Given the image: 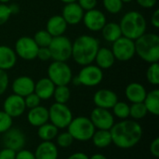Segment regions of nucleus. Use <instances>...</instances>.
<instances>
[{
  "label": "nucleus",
  "instance_id": "1",
  "mask_svg": "<svg viewBox=\"0 0 159 159\" xmlns=\"http://www.w3.org/2000/svg\"><path fill=\"white\" fill-rule=\"evenodd\" d=\"M113 143L120 149L136 146L143 137L142 126L133 119H124L115 123L110 129Z\"/></svg>",
  "mask_w": 159,
  "mask_h": 159
},
{
  "label": "nucleus",
  "instance_id": "2",
  "mask_svg": "<svg viewBox=\"0 0 159 159\" xmlns=\"http://www.w3.org/2000/svg\"><path fill=\"white\" fill-rule=\"evenodd\" d=\"M100 48V42L97 38L89 34L77 36L72 42V59L81 66L91 64Z\"/></svg>",
  "mask_w": 159,
  "mask_h": 159
},
{
  "label": "nucleus",
  "instance_id": "3",
  "mask_svg": "<svg viewBox=\"0 0 159 159\" xmlns=\"http://www.w3.org/2000/svg\"><path fill=\"white\" fill-rule=\"evenodd\" d=\"M119 26L123 36L135 41L146 33L147 21L140 11L130 10L122 16Z\"/></svg>",
  "mask_w": 159,
  "mask_h": 159
},
{
  "label": "nucleus",
  "instance_id": "4",
  "mask_svg": "<svg viewBox=\"0 0 159 159\" xmlns=\"http://www.w3.org/2000/svg\"><path fill=\"white\" fill-rule=\"evenodd\" d=\"M135 52L145 62L159 61V36L154 33H145L135 41Z\"/></svg>",
  "mask_w": 159,
  "mask_h": 159
},
{
  "label": "nucleus",
  "instance_id": "5",
  "mask_svg": "<svg viewBox=\"0 0 159 159\" xmlns=\"http://www.w3.org/2000/svg\"><path fill=\"white\" fill-rule=\"evenodd\" d=\"M95 130L96 129L89 117L86 116H77L73 118L67 127V131L71 134L74 141L78 142L90 141Z\"/></svg>",
  "mask_w": 159,
  "mask_h": 159
},
{
  "label": "nucleus",
  "instance_id": "6",
  "mask_svg": "<svg viewBox=\"0 0 159 159\" xmlns=\"http://www.w3.org/2000/svg\"><path fill=\"white\" fill-rule=\"evenodd\" d=\"M103 79V70L96 64H88L82 66L76 76H73L72 82L75 86L96 87L102 83ZM71 82V83H72Z\"/></svg>",
  "mask_w": 159,
  "mask_h": 159
},
{
  "label": "nucleus",
  "instance_id": "7",
  "mask_svg": "<svg viewBox=\"0 0 159 159\" xmlns=\"http://www.w3.org/2000/svg\"><path fill=\"white\" fill-rule=\"evenodd\" d=\"M48 77L55 86H68L72 82L73 71L67 62L53 61L48 67Z\"/></svg>",
  "mask_w": 159,
  "mask_h": 159
},
{
  "label": "nucleus",
  "instance_id": "8",
  "mask_svg": "<svg viewBox=\"0 0 159 159\" xmlns=\"http://www.w3.org/2000/svg\"><path fill=\"white\" fill-rule=\"evenodd\" d=\"M48 48L53 61L66 62L72 57V41L64 34L53 37Z\"/></svg>",
  "mask_w": 159,
  "mask_h": 159
},
{
  "label": "nucleus",
  "instance_id": "9",
  "mask_svg": "<svg viewBox=\"0 0 159 159\" xmlns=\"http://www.w3.org/2000/svg\"><path fill=\"white\" fill-rule=\"evenodd\" d=\"M73 118V113L66 104L54 102L48 108V121L58 129H67Z\"/></svg>",
  "mask_w": 159,
  "mask_h": 159
},
{
  "label": "nucleus",
  "instance_id": "10",
  "mask_svg": "<svg viewBox=\"0 0 159 159\" xmlns=\"http://www.w3.org/2000/svg\"><path fill=\"white\" fill-rule=\"evenodd\" d=\"M116 61H129L135 55V42L125 36H121L116 41L112 43L111 48Z\"/></svg>",
  "mask_w": 159,
  "mask_h": 159
},
{
  "label": "nucleus",
  "instance_id": "11",
  "mask_svg": "<svg viewBox=\"0 0 159 159\" xmlns=\"http://www.w3.org/2000/svg\"><path fill=\"white\" fill-rule=\"evenodd\" d=\"M38 48L33 37L21 36L16 41L14 51L19 58L25 61H33L36 59Z\"/></svg>",
  "mask_w": 159,
  "mask_h": 159
},
{
  "label": "nucleus",
  "instance_id": "12",
  "mask_svg": "<svg viewBox=\"0 0 159 159\" xmlns=\"http://www.w3.org/2000/svg\"><path fill=\"white\" fill-rule=\"evenodd\" d=\"M89 119L96 129L110 130L116 123L115 116L110 110L99 107H96L91 111Z\"/></svg>",
  "mask_w": 159,
  "mask_h": 159
},
{
  "label": "nucleus",
  "instance_id": "13",
  "mask_svg": "<svg viewBox=\"0 0 159 159\" xmlns=\"http://www.w3.org/2000/svg\"><path fill=\"white\" fill-rule=\"evenodd\" d=\"M3 143L5 147L9 148L15 152L23 149L26 143L25 134L18 128H10L3 133Z\"/></svg>",
  "mask_w": 159,
  "mask_h": 159
},
{
  "label": "nucleus",
  "instance_id": "14",
  "mask_svg": "<svg viewBox=\"0 0 159 159\" xmlns=\"http://www.w3.org/2000/svg\"><path fill=\"white\" fill-rule=\"evenodd\" d=\"M82 21L85 27L90 32H100L107 22V20L105 14L102 11L97 8H93L91 10L85 11Z\"/></svg>",
  "mask_w": 159,
  "mask_h": 159
},
{
  "label": "nucleus",
  "instance_id": "15",
  "mask_svg": "<svg viewBox=\"0 0 159 159\" xmlns=\"http://www.w3.org/2000/svg\"><path fill=\"white\" fill-rule=\"evenodd\" d=\"M25 109L26 106L24 102V98L14 93L7 96L3 103V111L12 118L20 117V116H22L25 112Z\"/></svg>",
  "mask_w": 159,
  "mask_h": 159
},
{
  "label": "nucleus",
  "instance_id": "16",
  "mask_svg": "<svg viewBox=\"0 0 159 159\" xmlns=\"http://www.w3.org/2000/svg\"><path fill=\"white\" fill-rule=\"evenodd\" d=\"M118 97L116 93L111 89H102L95 92L93 96V102L96 107L103 109H112L114 105L117 102Z\"/></svg>",
  "mask_w": 159,
  "mask_h": 159
},
{
  "label": "nucleus",
  "instance_id": "17",
  "mask_svg": "<svg viewBox=\"0 0 159 159\" xmlns=\"http://www.w3.org/2000/svg\"><path fill=\"white\" fill-rule=\"evenodd\" d=\"M84 13L85 11L81 8L77 2H74L64 4L61 16L68 25H77L82 21Z\"/></svg>",
  "mask_w": 159,
  "mask_h": 159
},
{
  "label": "nucleus",
  "instance_id": "18",
  "mask_svg": "<svg viewBox=\"0 0 159 159\" xmlns=\"http://www.w3.org/2000/svg\"><path fill=\"white\" fill-rule=\"evenodd\" d=\"M34 83L30 76L21 75L13 80L11 89L14 94L24 98L34 91Z\"/></svg>",
  "mask_w": 159,
  "mask_h": 159
},
{
  "label": "nucleus",
  "instance_id": "19",
  "mask_svg": "<svg viewBox=\"0 0 159 159\" xmlns=\"http://www.w3.org/2000/svg\"><path fill=\"white\" fill-rule=\"evenodd\" d=\"M146 94L147 91L144 86L138 82L129 83L125 89V96L127 100L131 103L143 102Z\"/></svg>",
  "mask_w": 159,
  "mask_h": 159
},
{
  "label": "nucleus",
  "instance_id": "20",
  "mask_svg": "<svg viewBox=\"0 0 159 159\" xmlns=\"http://www.w3.org/2000/svg\"><path fill=\"white\" fill-rule=\"evenodd\" d=\"M27 121L33 127H40L48 122V109L45 106L38 105L29 109L27 114Z\"/></svg>",
  "mask_w": 159,
  "mask_h": 159
},
{
  "label": "nucleus",
  "instance_id": "21",
  "mask_svg": "<svg viewBox=\"0 0 159 159\" xmlns=\"http://www.w3.org/2000/svg\"><path fill=\"white\" fill-rule=\"evenodd\" d=\"M55 87L56 86L48 77H43L34 83V92L40 98L41 101L49 100L53 96Z\"/></svg>",
  "mask_w": 159,
  "mask_h": 159
},
{
  "label": "nucleus",
  "instance_id": "22",
  "mask_svg": "<svg viewBox=\"0 0 159 159\" xmlns=\"http://www.w3.org/2000/svg\"><path fill=\"white\" fill-rule=\"evenodd\" d=\"M68 24L64 20L61 15H53L50 17L46 25V30L52 37L63 35L67 30Z\"/></svg>",
  "mask_w": 159,
  "mask_h": 159
},
{
  "label": "nucleus",
  "instance_id": "23",
  "mask_svg": "<svg viewBox=\"0 0 159 159\" xmlns=\"http://www.w3.org/2000/svg\"><path fill=\"white\" fill-rule=\"evenodd\" d=\"M35 159H58V146L53 142H42L34 151Z\"/></svg>",
  "mask_w": 159,
  "mask_h": 159
},
{
  "label": "nucleus",
  "instance_id": "24",
  "mask_svg": "<svg viewBox=\"0 0 159 159\" xmlns=\"http://www.w3.org/2000/svg\"><path fill=\"white\" fill-rule=\"evenodd\" d=\"M17 62V55L13 48L6 45H0V70L12 69Z\"/></svg>",
  "mask_w": 159,
  "mask_h": 159
},
{
  "label": "nucleus",
  "instance_id": "25",
  "mask_svg": "<svg viewBox=\"0 0 159 159\" xmlns=\"http://www.w3.org/2000/svg\"><path fill=\"white\" fill-rule=\"evenodd\" d=\"M94 61L96 62V65L102 70H106L113 67L116 62V59L111 48H100L95 56Z\"/></svg>",
  "mask_w": 159,
  "mask_h": 159
},
{
  "label": "nucleus",
  "instance_id": "26",
  "mask_svg": "<svg viewBox=\"0 0 159 159\" xmlns=\"http://www.w3.org/2000/svg\"><path fill=\"white\" fill-rule=\"evenodd\" d=\"M101 32H102L103 39L109 43H114L115 41H116L118 38L122 36L119 23H116L114 21L106 22Z\"/></svg>",
  "mask_w": 159,
  "mask_h": 159
},
{
  "label": "nucleus",
  "instance_id": "27",
  "mask_svg": "<svg viewBox=\"0 0 159 159\" xmlns=\"http://www.w3.org/2000/svg\"><path fill=\"white\" fill-rule=\"evenodd\" d=\"M91 140L95 147L99 149H104L113 143L110 130L105 129H96Z\"/></svg>",
  "mask_w": 159,
  "mask_h": 159
},
{
  "label": "nucleus",
  "instance_id": "28",
  "mask_svg": "<svg viewBox=\"0 0 159 159\" xmlns=\"http://www.w3.org/2000/svg\"><path fill=\"white\" fill-rule=\"evenodd\" d=\"M143 104L149 114L153 116L159 115V89H155L147 92L146 97L143 101Z\"/></svg>",
  "mask_w": 159,
  "mask_h": 159
},
{
  "label": "nucleus",
  "instance_id": "29",
  "mask_svg": "<svg viewBox=\"0 0 159 159\" xmlns=\"http://www.w3.org/2000/svg\"><path fill=\"white\" fill-rule=\"evenodd\" d=\"M59 129L50 122H47L44 125L38 127L37 136L42 142H52L58 135Z\"/></svg>",
  "mask_w": 159,
  "mask_h": 159
},
{
  "label": "nucleus",
  "instance_id": "30",
  "mask_svg": "<svg viewBox=\"0 0 159 159\" xmlns=\"http://www.w3.org/2000/svg\"><path fill=\"white\" fill-rule=\"evenodd\" d=\"M52 97L55 102L66 104L71 98V90L68 86H56Z\"/></svg>",
  "mask_w": 159,
  "mask_h": 159
},
{
  "label": "nucleus",
  "instance_id": "31",
  "mask_svg": "<svg viewBox=\"0 0 159 159\" xmlns=\"http://www.w3.org/2000/svg\"><path fill=\"white\" fill-rule=\"evenodd\" d=\"M147 114L148 112L143 102L131 103V105H129V116L133 120H141L144 118Z\"/></svg>",
  "mask_w": 159,
  "mask_h": 159
},
{
  "label": "nucleus",
  "instance_id": "32",
  "mask_svg": "<svg viewBox=\"0 0 159 159\" xmlns=\"http://www.w3.org/2000/svg\"><path fill=\"white\" fill-rule=\"evenodd\" d=\"M112 111H113L112 114L114 115V116L121 120L128 119L129 117V104H128L125 102L117 101V102L112 108Z\"/></svg>",
  "mask_w": 159,
  "mask_h": 159
},
{
  "label": "nucleus",
  "instance_id": "33",
  "mask_svg": "<svg viewBox=\"0 0 159 159\" xmlns=\"http://www.w3.org/2000/svg\"><path fill=\"white\" fill-rule=\"evenodd\" d=\"M34 40L38 48H48L52 40V36L48 33L47 30H39L34 35Z\"/></svg>",
  "mask_w": 159,
  "mask_h": 159
},
{
  "label": "nucleus",
  "instance_id": "34",
  "mask_svg": "<svg viewBox=\"0 0 159 159\" xmlns=\"http://www.w3.org/2000/svg\"><path fill=\"white\" fill-rule=\"evenodd\" d=\"M146 79L153 86L159 85V64L158 62L150 63L146 71Z\"/></svg>",
  "mask_w": 159,
  "mask_h": 159
},
{
  "label": "nucleus",
  "instance_id": "35",
  "mask_svg": "<svg viewBox=\"0 0 159 159\" xmlns=\"http://www.w3.org/2000/svg\"><path fill=\"white\" fill-rule=\"evenodd\" d=\"M123 5L121 0H102L104 9L110 14H118L123 8Z\"/></svg>",
  "mask_w": 159,
  "mask_h": 159
},
{
  "label": "nucleus",
  "instance_id": "36",
  "mask_svg": "<svg viewBox=\"0 0 159 159\" xmlns=\"http://www.w3.org/2000/svg\"><path fill=\"white\" fill-rule=\"evenodd\" d=\"M55 139H56V143H57L56 145L61 148H68L74 143V139L68 131L61 132L60 134L58 133Z\"/></svg>",
  "mask_w": 159,
  "mask_h": 159
},
{
  "label": "nucleus",
  "instance_id": "37",
  "mask_svg": "<svg viewBox=\"0 0 159 159\" xmlns=\"http://www.w3.org/2000/svg\"><path fill=\"white\" fill-rule=\"evenodd\" d=\"M13 118L4 111H0V134H3L12 127Z\"/></svg>",
  "mask_w": 159,
  "mask_h": 159
},
{
  "label": "nucleus",
  "instance_id": "38",
  "mask_svg": "<svg viewBox=\"0 0 159 159\" xmlns=\"http://www.w3.org/2000/svg\"><path fill=\"white\" fill-rule=\"evenodd\" d=\"M24 102H25L26 108L32 109V108H34V107L40 105L41 100L34 92H33V93L27 95L26 97H24Z\"/></svg>",
  "mask_w": 159,
  "mask_h": 159
},
{
  "label": "nucleus",
  "instance_id": "39",
  "mask_svg": "<svg viewBox=\"0 0 159 159\" xmlns=\"http://www.w3.org/2000/svg\"><path fill=\"white\" fill-rule=\"evenodd\" d=\"M11 13L7 4H0V26L5 24L10 18Z\"/></svg>",
  "mask_w": 159,
  "mask_h": 159
},
{
  "label": "nucleus",
  "instance_id": "40",
  "mask_svg": "<svg viewBox=\"0 0 159 159\" xmlns=\"http://www.w3.org/2000/svg\"><path fill=\"white\" fill-rule=\"evenodd\" d=\"M9 78L7 71L0 70V96L3 95L8 88Z\"/></svg>",
  "mask_w": 159,
  "mask_h": 159
},
{
  "label": "nucleus",
  "instance_id": "41",
  "mask_svg": "<svg viewBox=\"0 0 159 159\" xmlns=\"http://www.w3.org/2000/svg\"><path fill=\"white\" fill-rule=\"evenodd\" d=\"M76 2L84 11L96 8L98 4V0H77Z\"/></svg>",
  "mask_w": 159,
  "mask_h": 159
},
{
  "label": "nucleus",
  "instance_id": "42",
  "mask_svg": "<svg viewBox=\"0 0 159 159\" xmlns=\"http://www.w3.org/2000/svg\"><path fill=\"white\" fill-rule=\"evenodd\" d=\"M36 58L42 61H48L51 60V54H50L48 48H39Z\"/></svg>",
  "mask_w": 159,
  "mask_h": 159
},
{
  "label": "nucleus",
  "instance_id": "43",
  "mask_svg": "<svg viewBox=\"0 0 159 159\" xmlns=\"http://www.w3.org/2000/svg\"><path fill=\"white\" fill-rule=\"evenodd\" d=\"M15 159H35V157H34V154L31 152L30 150L21 149L16 153Z\"/></svg>",
  "mask_w": 159,
  "mask_h": 159
},
{
  "label": "nucleus",
  "instance_id": "44",
  "mask_svg": "<svg viewBox=\"0 0 159 159\" xmlns=\"http://www.w3.org/2000/svg\"><path fill=\"white\" fill-rule=\"evenodd\" d=\"M16 153L17 152L9 148L4 147L2 150H0V159H15Z\"/></svg>",
  "mask_w": 159,
  "mask_h": 159
},
{
  "label": "nucleus",
  "instance_id": "45",
  "mask_svg": "<svg viewBox=\"0 0 159 159\" xmlns=\"http://www.w3.org/2000/svg\"><path fill=\"white\" fill-rule=\"evenodd\" d=\"M150 153L156 158L159 157V138H156L150 144Z\"/></svg>",
  "mask_w": 159,
  "mask_h": 159
},
{
  "label": "nucleus",
  "instance_id": "46",
  "mask_svg": "<svg viewBox=\"0 0 159 159\" xmlns=\"http://www.w3.org/2000/svg\"><path fill=\"white\" fill-rule=\"evenodd\" d=\"M135 1L137 2V4L140 7H142L143 8H146V9L154 7L157 5V0H135Z\"/></svg>",
  "mask_w": 159,
  "mask_h": 159
},
{
  "label": "nucleus",
  "instance_id": "47",
  "mask_svg": "<svg viewBox=\"0 0 159 159\" xmlns=\"http://www.w3.org/2000/svg\"><path fill=\"white\" fill-rule=\"evenodd\" d=\"M151 24L154 28H159V9H156L151 17Z\"/></svg>",
  "mask_w": 159,
  "mask_h": 159
},
{
  "label": "nucleus",
  "instance_id": "48",
  "mask_svg": "<svg viewBox=\"0 0 159 159\" xmlns=\"http://www.w3.org/2000/svg\"><path fill=\"white\" fill-rule=\"evenodd\" d=\"M89 156L86 155L85 153L83 152H76V153H74L72 154L71 156H69L67 159H89Z\"/></svg>",
  "mask_w": 159,
  "mask_h": 159
},
{
  "label": "nucleus",
  "instance_id": "49",
  "mask_svg": "<svg viewBox=\"0 0 159 159\" xmlns=\"http://www.w3.org/2000/svg\"><path fill=\"white\" fill-rule=\"evenodd\" d=\"M8 7H9V10H10L11 15L16 14V13H18L20 11V7H19V6L17 4H14V3L13 4H10V5H8Z\"/></svg>",
  "mask_w": 159,
  "mask_h": 159
},
{
  "label": "nucleus",
  "instance_id": "50",
  "mask_svg": "<svg viewBox=\"0 0 159 159\" xmlns=\"http://www.w3.org/2000/svg\"><path fill=\"white\" fill-rule=\"evenodd\" d=\"M89 159H107V157L102 154H94Z\"/></svg>",
  "mask_w": 159,
  "mask_h": 159
},
{
  "label": "nucleus",
  "instance_id": "51",
  "mask_svg": "<svg viewBox=\"0 0 159 159\" xmlns=\"http://www.w3.org/2000/svg\"><path fill=\"white\" fill-rule=\"evenodd\" d=\"M61 2L64 3V4H69V3H74V2H76L77 0H60Z\"/></svg>",
  "mask_w": 159,
  "mask_h": 159
},
{
  "label": "nucleus",
  "instance_id": "52",
  "mask_svg": "<svg viewBox=\"0 0 159 159\" xmlns=\"http://www.w3.org/2000/svg\"><path fill=\"white\" fill-rule=\"evenodd\" d=\"M10 0H0V4H7Z\"/></svg>",
  "mask_w": 159,
  "mask_h": 159
},
{
  "label": "nucleus",
  "instance_id": "53",
  "mask_svg": "<svg viewBox=\"0 0 159 159\" xmlns=\"http://www.w3.org/2000/svg\"><path fill=\"white\" fill-rule=\"evenodd\" d=\"M123 3H131L132 1H134V0H121Z\"/></svg>",
  "mask_w": 159,
  "mask_h": 159
}]
</instances>
